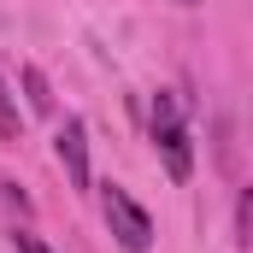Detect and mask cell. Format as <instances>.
I'll list each match as a JSON object with an SVG mask.
<instances>
[{"label":"cell","instance_id":"cell-1","mask_svg":"<svg viewBox=\"0 0 253 253\" xmlns=\"http://www.w3.org/2000/svg\"><path fill=\"white\" fill-rule=\"evenodd\" d=\"M153 147H159L171 183H189L194 177V141H189V124H183V100L171 88L153 94Z\"/></svg>","mask_w":253,"mask_h":253},{"label":"cell","instance_id":"cell-2","mask_svg":"<svg viewBox=\"0 0 253 253\" xmlns=\"http://www.w3.org/2000/svg\"><path fill=\"white\" fill-rule=\"evenodd\" d=\"M100 212H106V230L118 236V248H124V253H147V248H153V218H147L124 189H112V183H106Z\"/></svg>","mask_w":253,"mask_h":253},{"label":"cell","instance_id":"cell-3","mask_svg":"<svg viewBox=\"0 0 253 253\" xmlns=\"http://www.w3.org/2000/svg\"><path fill=\"white\" fill-rule=\"evenodd\" d=\"M53 153H59V165H65V177H71V189H88V129H83V118H65V124H59Z\"/></svg>","mask_w":253,"mask_h":253},{"label":"cell","instance_id":"cell-4","mask_svg":"<svg viewBox=\"0 0 253 253\" xmlns=\"http://www.w3.org/2000/svg\"><path fill=\"white\" fill-rule=\"evenodd\" d=\"M24 94H30V106H36V112H53V94H47V77H42L36 65L24 71Z\"/></svg>","mask_w":253,"mask_h":253},{"label":"cell","instance_id":"cell-5","mask_svg":"<svg viewBox=\"0 0 253 253\" xmlns=\"http://www.w3.org/2000/svg\"><path fill=\"white\" fill-rule=\"evenodd\" d=\"M0 135H18V106H12L6 83H0Z\"/></svg>","mask_w":253,"mask_h":253},{"label":"cell","instance_id":"cell-6","mask_svg":"<svg viewBox=\"0 0 253 253\" xmlns=\"http://www.w3.org/2000/svg\"><path fill=\"white\" fill-rule=\"evenodd\" d=\"M236 218H242V242L253 248V189L242 194V200H236Z\"/></svg>","mask_w":253,"mask_h":253},{"label":"cell","instance_id":"cell-7","mask_svg":"<svg viewBox=\"0 0 253 253\" xmlns=\"http://www.w3.org/2000/svg\"><path fill=\"white\" fill-rule=\"evenodd\" d=\"M18 253H47V248H42V242H36L30 230H18Z\"/></svg>","mask_w":253,"mask_h":253},{"label":"cell","instance_id":"cell-8","mask_svg":"<svg viewBox=\"0 0 253 253\" xmlns=\"http://www.w3.org/2000/svg\"><path fill=\"white\" fill-rule=\"evenodd\" d=\"M177 6H200V0H177Z\"/></svg>","mask_w":253,"mask_h":253}]
</instances>
